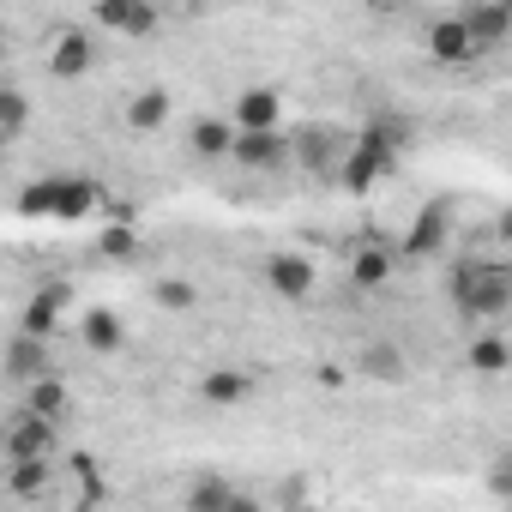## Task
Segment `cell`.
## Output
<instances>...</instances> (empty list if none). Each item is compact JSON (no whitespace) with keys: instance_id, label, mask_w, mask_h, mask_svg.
Wrapping results in <instances>:
<instances>
[{"instance_id":"1","label":"cell","mask_w":512,"mask_h":512,"mask_svg":"<svg viewBox=\"0 0 512 512\" xmlns=\"http://www.w3.org/2000/svg\"><path fill=\"white\" fill-rule=\"evenodd\" d=\"M452 302H458L464 320H500L512 308V272L500 260H458Z\"/></svg>"},{"instance_id":"2","label":"cell","mask_w":512,"mask_h":512,"mask_svg":"<svg viewBox=\"0 0 512 512\" xmlns=\"http://www.w3.org/2000/svg\"><path fill=\"white\" fill-rule=\"evenodd\" d=\"M61 308H67V278H49V284H37V290H31V302H25L19 338H37V344H49V338H55V326H61Z\"/></svg>"},{"instance_id":"3","label":"cell","mask_w":512,"mask_h":512,"mask_svg":"<svg viewBox=\"0 0 512 512\" xmlns=\"http://www.w3.org/2000/svg\"><path fill=\"white\" fill-rule=\"evenodd\" d=\"M266 284L284 302H308L320 290V272H314V260H302V253H272V260H266Z\"/></svg>"},{"instance_id":"4","label":"cell","mask_w":512,"mask_h":512,"mask_svg":"<svg viewBox=\"0 0 512 512\" xmlns=\"http://www.w3.org/2000/svg\"><path fill=\"white\" fill-rule=\"evenodd\" d=\"M91 19H97L103 31H115V37H151V31L163 25V13L151 7V0H103Z\"/></svg>"},{"instance_id":"5","label":"cell","mask_w":512,"mask_h":512,"mask_svg":"<svg viewBox=\"0 0 512 512\" xmlns=\"http://www.w3.org/2000/svg\"><path fill=\"white\" fill-rule=\"evenodd\" d=\"M278 115H284V97H278L272 85H247V91L235 97L229 127H235V133H272V127H278Z\"/></svg>"},{"instance_id":"6","label":"cell","mask_w":512,"mask_h":512,"mask_svg":"<svg viewBox=\"0 0 512 512\" xmlns=\"http://www.w3.org/2000/svg\"><path fill=\"white\" fill-rule=\"evenodd\" d=\"M229 157L241 163V169H284L290 163V139L272 127V133H235V145H229Z\"/></svg>"},{"instance_id":"7","label":"cell","mask_w":512,"mask_h":512,"mask_svg":"<svg viewBox=\"0 0 512 512\" xmlns=\"http://www.w3.org/2000/svg\"><path fill=\"white\" fill-rule=\"evenodd\" d=\"M398 169V157H386V151H374V145H350V157H344V169H338V181H344V193H368L374 181H386Z\"/></svg>"},{"instance_id":"8","label":"cell","mask_w":512,"mask_h":512,"mask_svg":"<svg viewBox=\"0 0 512 512\" xmlns=\"http://www.w3.org/2000/svg\"><path fill=\"white\" fill-rule=\"evenodd\" d=\"M428 55H434L440 67H464V61H476L482 49L470 43V31L458 25V13H446V19H434V25H428Z\"/></svg>"},{"instance_id":"9","label":"cell","mask_w":512,"mask_h":512,"mask_svg":"<svg viewBox=\"0 0 512 512\" xmlns=\"http://www.w3.org/2000/svg\"><path fill=\"white\" fill-rule=\"evenodd\" d=\"M49 446H55V422H43V416H13L7 422V458L13 464L49 458Z\"/></svg>"},{"instance_id":"10","label":"cell","mask_w":512,"mask_h":512,"mask_svg":"<svg viewBox=\"0 0 512 512\" xmlns=\"http://www.w3.org/2000/svg\"><path fill=\"white\" fill-rule=\"evenodd\" d=\"M103 205V181L91 175H61V193H55V223H79Z\"/></svg>"},{"instance_id":"11","label":"cell","mask_w":512,"mask_h":512,"mask_svg":"<svg viewBox=\"0 0 512 512\" xmlns=\"http://www.w3.org/2000/svg\"><path fill=\"white\" fill-rule=\"evenodd\" d=\"M452 241V211L446 205H422L416 223L404 229V253H440Z\"/></svg>"},{"instance_id":"12","label":"cell","mask_w":512,"mask_h":512,"mask_svg":"<svg viewBox=\"0 0 512 512\" xmlns=\"http://www.w3.org/2000/svg\"><path fill=\"white\" fill-rule=\"evenodd\" d=\"M0 374H7L13 386H31V380L55 374V368H49V344H37V338H13V344H7V362H0Z\"/></svg>"},{"instance_id":"13","label":"cell","mask_w":512,"mask_h":512,"mask_svg":"<svg viewBox=\"0 0 512 512\" xmlns=\"http://www.w3.org/2000/svg\"><path fill=\"white\" fill-rule=\"evenodd\" d=\"M91 61H97V49H91L85 31H61L55 49H49V73H55V79H85Z\"/></svg>"},{"instance_id":"14","label":"cell","mask_w":512,"mask_h":512,"mask_svg":"<svg viewBox=\"0 0 512 512\" xmlns=\"http://www.w3.org/2000/svg\"><path fill=\"white\" fill-rule=\"evenodd\" d=\"M458 25L470 31V43H476V49H500V43H506V31H512V7H464V13H458Z\"/></svg>"},{"instance_id":"15","label":"cell","mask_w":512,"mask_h":512,"mask_svg":"<svg viewBox=\"0 0 512 512\" xmlns=\"http://www.w3.org/2000/svg\"><path fill=\"white\" fill-rule=\"evenodd\" d=\"M79 338H85V350L115 356V350L127 344V326H121V314H115V308H91V314L79 320Z\"/></svg>"},{"instance_id":"16","label":"cell","mask_w":512,"mask_h":512,"mask_svg":"<svg viewBox=\"0 0 512 512\" xmlns=\"http://www.w3.org/2000/svg\"><path fill=\"white\" fill-rule=\"evenodd\" d=\"M392 266H398V253H392L386 241H368V247H356L350 278H356V290H380V284L392 278Z\"/></svg>"},{"instance_id":"17","label":"cell","mask_w":512,"mask_h":512,"mask_svg":"<svg viewBox=\"0 0 512 512\" xmlns=\"http://www.w3.org/2000/svg\"><path fill=\"white\" fill-rule=\"evenodd\" d=\"M169 109H175V97H169L163 85H145L139 97H127V127H133V133H157V127L169 121Z\"/></svg>"},{"instance_id":"18","label":"cell","mask_w":512,"mask_h":512,"mask_svg":"<svg viewBox=\"0 0 512 512\" xmlns=\"http://www.w3.org/2000/svg\"><path fill=\"white\" fill-rule=\"evenodd\" d=\"M464 368H470V374H488V380L506 374V368H512V338H506V332H482V338L464 350Z\"/></svg>"},{"instance_id":"19","label":"cell","mask_w":512,"mask_h":512,"mask_svg":"<svg viewBox=\"0 0 512 512\" xmlns=\"http://www.w3.org/2000/svg\"><path fill=\"white\" fill-rule=\"evenodd\" d=\"M368 380H380V386H398L404 374H410V362H404V350L398 344H386V338H374L368 350H362V362H356Z\"/></svg>"},{"instance_id":"20","label":"cell","mask_w":512,"mask_h":512,"mask_svg":"<svg viewBox=\"0 0 512 512\" xmlns=\"http://www.w3.org/2000/svg\"><path fill=\"white\" fill-rule=\"evenodd\" d=\"M187 145H193V157H229L235 127H229L223 115H199V121L187 127Z\"/></svg>"},{"instance_id":"21","label":"cell","mask_w":512,"mask_h":512,"mask_svg":"<svg viewBox=\"0 0 512 512\" xmlns=\"http://www.w3.org/2000/svg\"><path fill=\"white\" fill-rule=\"evenodd\" d=\"M247 392H253V380H247L241 368H211V374L199 380V398H205V404H241Z\"/></svg>"},{"instance_id":"22","label":"cell","mask_w":512,"mask_h":512,"mask_svg":"<svg viewBox=\"0 0 512 512\" xmlns=\"http://www.w3.org/2000/svg\"><path fill=\"white\" fill-rule=\"evenodd\" d=\"M61 410H67V386H61V374H43V380H31V386H25V416L55 422Z\"/></svg>"},{"instance_id":"23","label":"cell","mask_w":512,"mask_h":512,"mask_svg":"<svg viewBox=\"0 0 512 512\" xmlns=\"http://www.w3.org/2000/svg\"><path fill=\"white\" fill-rule=\"evenodd\" d=\"M55 193H61V175L25 181V187H19V217H55Z\"/></svg>"},{"instance_id":"24","label":"cell","mask_w":512,"mask_h":512,"mask_svg":"<svg viewBox=\"0 0 512 512\" xmlns=\"http://www.w3.org/2000/svg\"><path fill=\"white\" fill-rule=\"evenodd\" d=\"M229 500H235V482H223V476H199L187 488V512H223Z\"/></svg>"},{"instance_id":"25","label":"cell","mask_w":512,"mask_h":512,"mask_svg":"<svg viewBox=\"0 0 512 512\" xmlns=\"http://www.w3.org/2000/svg\"><path fill=\"white\" fill-rule=\"evenodd\" d=\"M31 127V97L19 91V85H0V133H25Z\"/></svg>"},{"instance_id":"26","label":"cell","mask_w":512,"mask_h":512,"mask_svg":"<svg viewBox=\"0 0 512 512\" xmlns=\"http://www.w3.org/2000/svg\"><path fill=\"white\" fill-rule=\"evenodd\" d=\"M7 488H13L19 500H31V494H43V488H49V458H31V464H13V470H7Z\"/></svg>"},{"instance_id":"27","label":"cell","mask_w":512,"mask_h":512,"mask_svg":"<svg viewBox=\"0 0 512 512\" xmlns=\"http://www.w3.org/2000/svg\"><path fill=\"white\" fill-rule=\"evenodd\" d=\"M97 253H103V260H133V253H139V235H133L127 223H115V229L97 235Z\"/></svg>"},{"instance_id":"28","label":"cell","mask_w":512,"mask_h":512,"mask_svg":"<svg viewBox=\"0 0 512 512\" xmlns=\"http://www.w3.org/2000/svg\"><path fill=\"white\" fill-rule=\"evenodd\" d=\"M193 302H199V290H193L187 278H163V284H157V308H175V314H187Z\"/></svg>"},{"instance_id":"29","label":"cell","mask_w":512,"mask_h":512,"mask_svg":"<svg viewBox=\"0 0 512 512\" xmlns=\"http://www.w3.org/2000/svg\"><path fill=\"white\" fill-rule=\"evenodd\" d=\"M296 145H302V163H308V169H326V157H332V133H302Z\"/></svg>"},{"instance_id":"30","label":"cell","mask_w":512,"mask_h":512,"mask_svg":"<svg viewBox=\"0 0 512 512\" xmlns=\"http://www.w3.org/2000/svg\"><path fill=\"white\" fill-rule=\"evenodd\" d=\"M223 512H266V500H253V494H241V488H235V500H229Z\"/></svg>"},{"instance_id":"31","label":"cell","mask_w":512,"mask_h":512,"mask_svg":"<svg viewBox=\"0 0 512 512\" xmlns=\"http://www.w3.org/2000/svg\"><path fill=\"white\" fill-rule=\"evenodd\" d=\"M320 386H326V392H338V386H344V368H332V362H326V368H320Z\"/></svg>"},{"instance_id":"32","label":"cell","mask_w":512,"mask_h":512,"mask_svg":"<svg viewBox=\"0 0 512 512\" xmlns=\"http://www.w3.org/2000/svg\"><path fill=\"white\" fill-rule=\"evenodd\" d=\"M0 458H7V422H0Z\"/></svg>"},{"instance_id":"33","label":"cell","mask_w":512,"mask_h":512,"mask_svg":"<svg viewBox=\"0 0 512 512\" xmlns=\"http://www.w3.org/2000/svg\"><path fill=\"white\" fill-rule=\"evenodd\" d=\"M7 145H13V139H7V133H0V157H7Z\"/></svg>"},{"instance_id":"34","label":"cell","mask_w":512,"mask_h":512,"mask_svg":"<svg viewBox=\"0 0 512 512\" xmlns=\"http://www.w3.org/2000/svg\"><path fill=\"white\" fill-rule=\"evenodd\" d=\"M0 61H7V37H0Z\"/></svg>"}]
</instances>
